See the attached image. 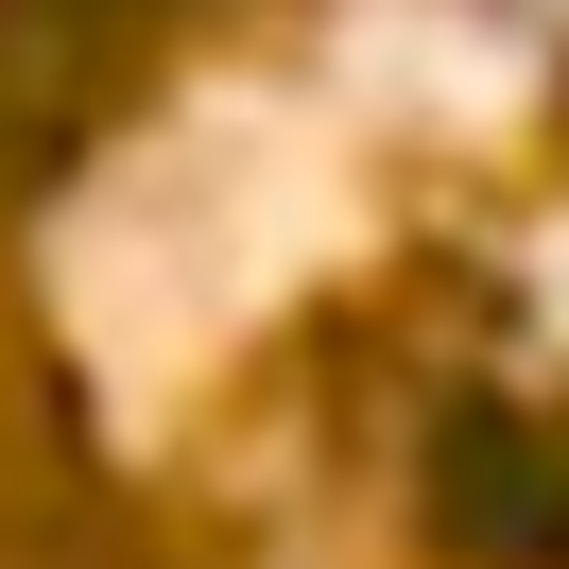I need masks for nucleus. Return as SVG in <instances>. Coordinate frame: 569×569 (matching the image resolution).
<instances>
[{"label":"nucleus","mask_w":569,"mask_h":569,"mask_svg":"<svg viewBox=\"0 0 569 569\" xmlns=\"http://www.w3.org/2000/svg\"><path fill=\"white\" fill-rule=\"evenodd\" d=\"M431 535H449L466 569H569V466L535 449L500 397H449L431 415Z\"/></svg>","instance_id":"obj_1"}]
</instances>
